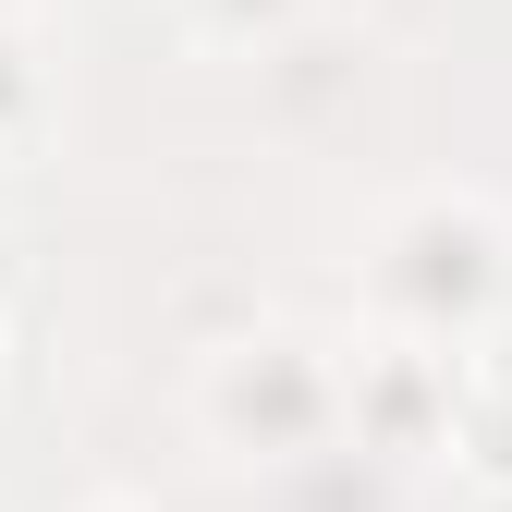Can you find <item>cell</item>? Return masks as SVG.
<instances>
[{"mask_svg": "<svg viewBox=\"0 0 512 512\" xmlns=\"http://www.w3.org/2000/svg\"><path fill=\"white\" fill-rule=\"evenodd\" d=\"M317 415H330V378H317L305 342H232V354L208 366V427H220V439L281 452V439H305Z\"/></svg>", "mask_w": 512, "mask_h": 512, "instance_id": "cell-1", "label": "cell"}, {"mask_svg": "<svg viewBox=\"0 0 512 512\" xmlns=\"http://www.w3.org/2000/svg\"><path fill=\"white\" fill-rule=\"evenodd\" d=\"M378 281H391V293L427 317V330H452L464 305L500 293V232H488L476 208H415V220H403V256H391Z\"/></svg>", "mask_w": 512, "mask_h": 512, "instance_id": "cell-2", "label": "cell"}, {"mask_svg": "<svg viewBox=\"0 0 512 512\" xmlns=\"http://www.w3.org/2000/svg\"><path fill=\"white\" fill-rule=\"evenodd\" d=\"M452 439H464L488 476H512V391H464L452 403Z\"/></svg>", "mask_w": 512, "mask_h": 512, "instance_id": "cell-3", "label": "cell"}, {"mask_svg": "<svg viewBox=\"0 0 512 512\" xmlns=\"http://www.w3.org/2000/svg\"><path fill=\"white\" fill-rule=\"evenodd\" d=\"M25 110H37V61H25L13 25H0V135H25Z\"/></svg>", "mask_w": 512, "mask_h": 512, "instance_id": "cell-4", "label": "cell"}, {"mask_svg": "<svg viewBox=\"0 0 512 512\" xmlns=\"http://www.w3.org/2000/svg\"><path fill=\"white\" fill-rule=\"evenodd\" d=\"M183 13H196V25H220V37H256V25H281L293 0H183Z\"/></svg>", "mask_w": 512, "mask_h": 512, "instance_id": "cell-5", "label": "cell"}]
</instances>
